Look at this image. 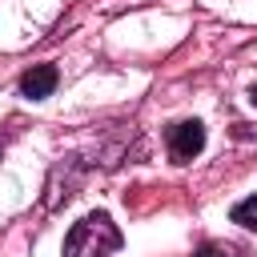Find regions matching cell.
Instances as JSON below:
<instances>
[{
	"label": "cell",
	"instance_id": "cell-1",
	"mask_svg": "<svg viewBox=\"0 0 257 257\" xmlns=\"http://www.w3.org/2000/svg\"><path fill=\"white\" fill-rule=\"evenodd\" d=\"M120 245H124L120 229L112 225L108 213L96 209V213L80 217V221L68 229V237H64V257H112Z\"/></svg>",
	"mask_w": 257,
	"mask_h": 257
},
{
	"label": "cell",
	"instance_id": "cell-2",
	"mask_svg": "<svg viewBox=\"0 0 257 257\" xmlns=\"http://www.w3.org/2000/svg\"><path fill=\"white\" fill-rule=\"evenodd\" d=\"M165 145H169V157L177 165H189L205 149V124L201 120H177L165 128Z\"/></svg>",
	"mask_w": 257,
	"mask_h": 257
},
{
	"label": "cell",
	"instance_id": "cell-3",
	"mask_svg": "<svg viewBox=\"0 0 257 257\" xmlns=\"http://www.w3.org/2000/svg\"><path fill=\"white\" fill-rule=\"evenodd\" d=\"M56 84H60L56 64H32V68L20 76V96H24V100H44V96L56 92Z\"/></svg>",
	"mask_w": 257,
	"mask_h": 257
},
{
	"label": "cell",
	"instance_id": "cell-4",
	"mask_svg": "<svg viewBox=\"0 0 257 257\" xmlns=\"http://www.w3.org/2000/svg\"><path fill=\"white\" fill-rule=\"evenodd\" d=\"M229 221H233V225H241V229H249V233H257V193H253V197H245V201H237V205H233V213H229Z\"/></svg>",
	"mask_w": 257,
	"mask_h": 257
},
{
	"label": "cell",
	"instance_id": "cell-5",
	"mask_svg": "<svg viewBox=\"0 0 257 257\" xmlns=\"http://www.w3.org/2000/svg\"><path fill=\"white\" fill-rule=\"evenodd\" d=\"M193 257H237V249H229V245H217V241H209V245H201Z\"/></svg>",
	"mask_w": 257,
	"mask_h": 257
},
{
	"label": "cell",
	"instance_id": "cell-6",
	"mask_svg": "<svg viewBox=\"0 0 257 257\" xmlns=\"http://www.w3.org/2000/svg\"><path fill=\"white\" fill-rule=\"evenodd\" d=\"M233 137H237V141H249V137H253V124H233Z\"/></svg>",
	"mask_w": 257,
	"mask_h": 257
},
{
	"label": "cell",
	"instance_id": "cell-7",
	"mask_svg": "<svg viewBox=\"0 0 257 257\" xmlns=\"http://www.w3.org/2000/svg\"><path fill=\"white\" fill-rule=\"evenodd\" d=\"M249 100H253V104H257V84H253V92H249Z\"/></svg>",
	"mask_w": 257,
	"mask_h": 257
}]
</instances>
